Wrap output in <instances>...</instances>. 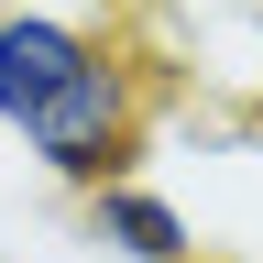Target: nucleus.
I'll return each mask as SVG.
<instances>
[{
    "instance_id": "nucleus-1",
    "label": "nucleus",
    "mask_w": 263,
    "mask_h": 263,
    "mask_svg": "<svg viewBox=\"0 0 263 263\" xmlns=\"http://www.w3.org/2000/svg\"><path fill=\"white\" fill-rule=\"evenodd\" d=\"M0 132L66 197L110 186L154 143V55L99 0H0Z\"/></svg>"
},
{
    "instance_id": "nucleus-2",
    "label": "nucleus",
    "mask_w": 263,
    "mask_h": 263,
    "mask_svg": "<svg viewBox=\"0 0 263 263\" xmlns=\"http://www.w3.org/2000/svg\"><path fill=\"white\" fill-rule=\"evenodd\" d=\"M77 219H88V241L121 252V263H209V252H197V219H186L164 186H143V164L110 176V186H88Z\"/></svg>"
}]
</instances>
